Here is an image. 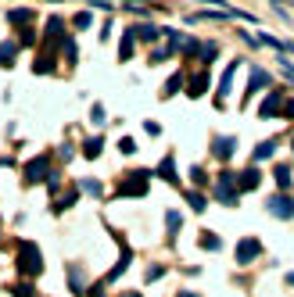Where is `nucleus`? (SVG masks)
Returning a JSON list of instances; mask_svg holds the SVG:
<instances>
[{"instance_id": "obj_17", "label": "nucleus", "mask_w": 294, "mask_h": 297, "mask_svg": "<svg viewBox=\"0 0 294 297\" xmlns=\"http://www.w3.org/2000/svg\"><path fill=\"white\" fill-rule=\"evenodd\" d=\"M180 297H197V293H190V290H183V293H180Z\"/></svg>"}, {"instance_id": "obj_2", "label": "nucleus", "mask_w": 294, "mask_h": 297, "mask_svg": "<svg viewBox=\"0 0 294 297\" xmlns=\"http://www.w3.org/2000/svg\"><path fill=\"white\" fill-rule=\"evenodd\" d=\"M259 254H262V243H259L255 236H247V240H240V243H237V262H240V265L255 262Z\"/></svg>"}, {"instance_id": "obj_8", "label": "nucleus", "mask_w": 294, "mask_h": 297, "mask_svg": "<svg viewBox=\"0 0 294 297\" xmlns=\"http://www.w3.org/2000/svg\"><path fill=\"white\" fill-rule=\"evenodd\" d=\"M36 179H44V161H32L29 165V183H36Z\"/></svg>"}, {"instance_id": "obj_7", "label": "nucleus", "mask_w": 294, "mask_h": 297, "mask_svg": "<svg viewBox=\"0 0 294 297\" xmlns=\"http://www.w3.org/2000/svg\"><path fill=\"white\" fill-rule=\"evenodd\" d=\"M201 247H204V251H219V247H223V240H219V236H212V233H204V236H201Z\"/></svg>"}, {"instance_id": "obj_10", "label": "nucleus", "mask_w": 294, "mask_h": 297, "mask_svg": "<svg viewBox=\"0 0 294 297\" xmlns=\"http://www.w3.org/2000/svg\"><path fill=\"white\" fill-rule=\"evenodd\" d=\"M276 183H280V186H287V183H290V172H287V168H283V165L276 168Z\"/></svg>"}, {"instance_id": "obj_9", "label": "nucleus", "mask_w": 294, "mask_h": 297, "mask_svg": "<svg viewBox=\"0 0 294 297\" xmlns=\"http://www.w3.org/2000/svg\"><path fill=\"white\" fill-rule=\"evenodd\" d=\"M15 290V297H36L32 293V283H18V286H11Z\"/></svg>"}, {"instance_id": "obj_11", "label": "nucleus", "mask_w": 294, "mask_h": 297, "mask_svg": "<svg viewBox=\"0 0 294 297\" xmlns=\"http://www.w3.org/2000/svg\"><path fill=\"white\" fill-rule=\"evenodd\" d=\"M273 154V140L269 143H259V151H255V158H269Z\"/></svg>"}, {"instance_id": "obj_16", "label": "nucleus", "mask_w": 294, "mask_h": 297, "mask_svg": "<svg viewBox=\"0 0 294 297\" xmlns=\"http://www.w3.org/2000/svg\"><path fill=\"white\" fill-rule=\"evenodd\" d=\"M122 297H140V293H137V290H130V293H122Z\"/></svg>"}, {"instance_id": "obj_5", "label": "nucleus", "mask_w": 294, "mask_h": 297, "mask_svg": "<svg viewBox=\"0 0 294 297\" xmlns=\"http://www.w3.org/2000/svg\"><path fill=\"white\" fill-rule=\"evenodd\" d=\"M237 183H240V190H255V186H259V172H255V168H247Z\"/></svg>"}, {"instance_id": "obj_1", "label": "nucleus", "mask_w": 294, "mask_h": 297, "mask_svg": "<svg viewBox=\"0 0 294 297\" xmlns=\"http://www.w3.org/2000/svg\"><path fill=\"white\" fill-rule=\"evenodd\" d=\"M18 269L25 276H39V272H44V258H39V247L36 243H29V240L18 243Z\"/></svg>"}, {"instance_id": "obj_3", "label": "nucleus", "mask_w": 294, "mask_h": 297, "mask_svg": "<svg viewBox=\"0 0 294 297\" xmlns=\"http://www.w3.org/2000/svg\"><path fill=\"white\" fill-rule=\"evenodd\" d=\"M147 190V172H133V179L130 183H122V197L130 193V197H140Z\"/></svg>"}, {"instance_id": "obj_14", "label": "nucleus", "mask_w": 294, "mask_h": 297, "mask_svg": "<svg viewBox=\"0 0 294 297\" xmlns=\"http://www.w3.org/2000/svg\"><path fill=\"white\" fill-rule=\"evenodd\" d=\"M90 297H104V290H97V286H94V293H90Z\"/></svg>"}, {"instance_id": "obj_15", "label": "nucleus", "mask_w": 294, "mask_h": 297, "mask_svg": "<svg viewBox=\"0 0 294 297\" xmlns=\"http://www.w3.org/2000/svg\"><path fill=\"white\" fill-rule=\"evenodd\" d=\"M287 286H294V272H287Z\"/></svg>"}, {"instance_id": "obj_4", "label": "nucleus", "mask_w": 294, "mask_h": 297, "mask_svg": "<svg viewBox=\"0 0 294 297\" xmlns=\"http://www.w3.org/2000/svg\"><path fill=\"white\" fill-rule=\"evenodd\" d=\"M269 211H273L276 219H290V215H294V204H290L287 197H273V201H269Z\"/></svg>"}, {"instance_id": "obj_12", "label": "nucleus", "mask_w": 294, "mask_h": 297, "mask_svg": "<svg viewBox=\"0 0 294 297\" xmlns=\"http://www.w3.org/2000/svg\"><path fill=\"white\" fill-rule=\"evenodd\" d=\"M190 208H194V211H204V197H201V193H190Z\"/></svg>"}, {"instance_id": "obj_6", "label": "nucleus", "mask_w": 294, "mask_h": 297, "mask_svg": "<svg viewBox=\"0 0 294 297\" xmlns=\"http://www.w3.org/2000/svg\"><path fill=\"white\" fill-rule=\"evenodd\" d=\"M230 151H233V140H230V136L216 140V154H219V158H230Z\"/></svg>"}, {"instance_id": "obj_13", "label": "nucleus", "mask_w": 294, "mask_h": 297, "mask_svg": "<svg viewBox=\"0 0 294 297\" xmlns=\"http://www.w3.org/2000/svg\"><path fill=\"white\" fill-rule=\"evenodd\" d=\"M97 151H101V140H90V143H87V154H90V158H94V154H97Z\"/></svg>"}]
</instances>
